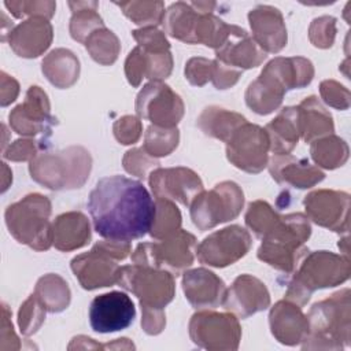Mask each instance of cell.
Segmentation results:
<instances>
[{
    "label": "cell",
    "instance_id": "6da1fadb",
    "mask_svg": "<svg viewBox=\"0 0 351 351\" xmlns=\"http://www.w3.org/2000/svg\"><path fill=\"white\" fill-rule=\"evenodd\" d=\"M93 229L108 240L132 241L149 233L155 202L143 182L125 176L103 177L88 197Z\"/></svg>",
    "mask_w": 351,
    "mask_h": 351
},
{
    "label": "cell",
    "instance_id": "7a4b0ae2",
    "mask_svg": "<svg viewBox=\"0 0 351 351\" xmlns=\"http://www.w3.org/2000/svg\"><path fill=\"white\" fill-rule=\"evenodd\" d=\"M350 289H341L317 302L307 313L308 332L303 350H341L350 344L351 304Z\"/></svg>",
    "mask_w": 351,
    "mask_h": 351
},
{
    "label": "cell",
    "instance_id": "3957f363",
    "mask_svg": "<svg viewBox=\"0 0 351 351\" xmlns=\"http://www.w3.org/2000/svg\"><path fill=\"white\" fill-rule=\"evenodd\" d=\"M311 234L308 218L302 213L287 214L263 239L258 259L285 274H292L308 254L304 243Z\"/></svg>",
    "mask_w": 351,
    "mask_h": 351
},
{
    "label": "cell",
    "instance_id": "277c9868",
    "mask_svg": "<svg viewBox=\"0 0 351 351\" xmlns=\"http://www.w3.org/2000/svg\"><path fill=\"white\" fill-rule=\"evenodd\" d=\"M350 258L330 251H314L307 254L288 284L285 299L304 306L317 289L336 287L350 278Z\"/></svg>",
    "mask_w": 351,
    "mask_h": 351
},
{
    "label": "cell",
    "instance_id": "5b68a950",
    "mask_svg": "<svg viewBox=\"0 0 351 351\" xmlns=\"http://www.w3.org/2000/svg\"><path fill=\"white\" fill-rule=\"evenodd\" d=\"M92 158L84 147H69L59 152H40L30 160V177L53 191L81 188L89 177Z\"/></svg>",
    "mask_w": 351,
    "mask_h": 351
},
{
    "label": "cell",
    "instance_id": "8992f818",
    "mask_svg": "<svg viewBox=\"0 0 351 351\" xmlns=\"http://www.w3.org/2000/svg\"><path fill=\"white\" fill-rule=\"evenodd\" d=\"M51 202L40 193H29L5 208L4 218L10 234L21 244L36 251H47L52 245Z\"/></svg>",
    "mask_w": 351,
    "mask_h": 351
},
{
    "label": "cell",
    "instance_id": "52a82bcc",
    "mask_svg": "<svg viewBox=\"0 0 351 351\" xmlns=\"http://www.w3.org/2000/svg\"><path fill=\"white\" fill-rule=\"evenodd\" d=\"M132 254L130 241L101 240L89 252L80 254L71 259V270L81 287L93 291L118 284L121 267L118 262Z\"/></svg>",
    "mask_w": 351,
    "mask_h": 351
},
{
    "label": "cell",
    "instance_id": "ba28073f",
    "mask_svg": "<svg viewBox=\"0 0 351 351\" xmlns=\"http://www.w3.org/2000/svg\"><path fill=\"white\" fill-rule=\"evenodd\" d=\"M195 252L196 237L180 229L159 241L138 244L130 259L136 265L167 270L173 276H178L193 265Z\"/></svg>",
    "mask_w": 351,
    "mask_h": 351
},
{
    "label": "cell",
    "instance_id": "9c48e42d",
    "mask_svg": "<svg viewBox=\"0 0 351 351\" xmlns=\"http://www.w3.org/2000/svg\"><path fill=\"white\" fill-rule=\"evenodd\" d=\"M118 285L132 292L141 308L163 310L176 295V281L170 271L136 263L121 267Z\"/></svg>",
    "mask_w": 351,
    "mask_h": 351
},
{
    "label": "cell",
    "instance_id": "30bf717a",
    "mask_svg": "<svg viewBox=\"0 0 351 351\" xmlns=\"http://www.w3.org/2000/svg\"><path fill=\"white\" fill-rule=\"evenodd\" d=\"M244 206V193L233 181H222L210 191H203L191 203L193 225L204 232L239 217Z\"/></svg>",
    "mask_w": 351,
    "mask_h": 351
},
{
    "label": "cell",
    "instance_id": "8fae6325",
    "mask_svg": "<svg viewBox=\"0 0 351 351\" xmlns=\"http://www.w3.org/2000/svg\"><path fill=\"white\" fill-rule=\"evenodd\" d=\"M189 337L200 348L234 351L241 339V326L232 313L199 310L191 317Z\"/></svg>",
    "mask_w": 351,
    "mask_h": 351
},
{
    "label": "cell",
    "instance_id": "7c38bea8",
    "mask_svg": "<svg viewBox=\"0 0 351 351\" xmlns=\"http://www.w3.org/2000/svg\"><path fill=\"white\" fill-rule=\"evenodd\" d=\"M270 143L263 128L248 121L239 126L226 141V158L237 169L256 174L269 162Z\"/></svg>",
    "mask_w": 351,
    "mask_h": 351
},
{
    "label": "cell",
    "instance_id": "4fadbf2b",
    "mask_svg": "<svg viewBox=\"0 0 351 351\" xmlns=\"http://www.w3.org/2000/svg\"><path fill=\"white\" fill-rule=\"evenodd\" d=\"M184 111L181 96L162 81L145 84L136 97L137 117L160 128H176Z\"/></svg>",
    "mask_w": 351,
    "mask_h": 351
},
{
    "label": "cell",
    "instance_id": "5bb4252c",
    "mask_svg": "<svg viewBox=\"0 0 351 351\" xmlns=\"http://www.w3.org/2000/svg\"><path fill=\"white\" fill-rule=\"evenodd\" d=\"M252 239L240 225H230L208 234L196 245L197 261L213 267H226L236 263L250 251Z\"/></svg>",
    "mask_w": 351,
    "mask_h": 351
},
{
    "label": "cell",
    "instance_id": "9a60e30c",
    "mask_svg": "<svg viewBox=\"0 0 351 351\" xmlns=\"http://www.w3.org/2000/svg\"><path fill=\"white\" fill-rule=\"evenodd\" d=\"M306 217L318 226L336 233H348L350 195L343 191L317 189L303 199Z\"/></svg>",
    "mask_w": 351,
    "mask_h": 351
},
{
    "label": "cell",
    "instance_id": "2e32d148",
    "mask_svg": "<svg viewBox=\"0 0 351 351\" xmlns=\"http://www.w3.org/2000/svg\"><path fill=\"white\" fill-rule=\"evenodd\" d=\"M11 129L21 136L51 134L56 118L51 115V106L47 93L37 85L27 89L23 103L18 104L8 115Z\"/></svg>",
    "mask_w": 351,
    "mask_h": 351
},
{
    "label": "cell",
    "instance_id": "e0dca14e",
    "mask_svg": "<svg viewBox=\"0 0 351 351\" xmlns=\"http://www.w3.org/2000/svg\"><path fill=\"white\" fill-rule=\"evenodd\" d=\"M151 191L156 199L178 202L189 207L191 203L204 191L197 173L188 167H158L148 176Z\"/></svg>",
    "mask_w": 351,
    "mask_h": 351
},
{
    "label": "cell",
    "instance_id": "ac0fdd59",
    "mask_svg": "<svg viewBox=\"0 0 351 351\" xmlns=\"http://www.w3.org/2000/svg\"><path fill=\"white\" fill-rule=\"evenodd\" d=\"M136 317V307L125 292L112 291L96 296L89 307V324L95 332L112 333L129 328Z\"/></svg>",
    "mask_w": 351,
    "mask_h": 351
},
{
    "label": "cell",
    "instance_id": "d6986e66",
    "mask_svg": "<svg viewBox=\"0 0 351 351\" xmlns=\"http://www.w3.org/2000/svg\"><path fill=\"white\" fill-rule=\"evenodd\" d=\"M222 306L226 311L244 319L266 310L270 306V293L259 278L251 274H241L230 288H226Z\"/></svg>",
    "mask_w": 351,
    "mask_h": 351
},
{
    "label": "cell",
    "instance_id": "ffe728a7",
    "mask_svg": "<svg viewBox=\"0 0 351 351\" xmlns=\"http://www.w3.org/2000/svg\"><path fill=\"white\" fill-rule=\"evenodd\" d=\"M182 289L186 300L196 310H207L222 306L226 293L223 280L204 267L184 271Z\"/></svg>",
    "mask_w": 351,
    "mask_h": 351
},
{
    "label": "cell",
    "instance_id": "44dd1931",
    "mask_svg": "<svg viewBox=\"0 0 351 351\" xmlns=\"http://www.w3.org/2000/svg\"><path fill=\"white\" fill-rule=\"evenodd\" d=\"M53 38V29L48 19L27 18L8 32V44L21 58H37L44 53Z\"/></svg>",
    "mask_w": 351,
    "mask_h": 351
},
{
    "label": "cell",
    "instance_id": "7402d4cb",
    "mask_svg": "<svg viewBox=\"0 0 351 351\" xmlns=\"http://www.w3.org/2000/svg\"><path fill=\"white\" fill-rule=\"evenodd\" d=\"M252 38L266 53L280 52L288 41L287 27L280 10L271 5H258L248 12Z\"/></svg>",
    "mask_w": 351,
    "mask_h": 351
},
{
    "label": "cell",
    "instance_id": "603a6c76",
    "mask_svg": "<svg viewBox=\"0 0 351 351\" xmlns=\"http://www.w3.org/2000/svg\"><path fill=\"white\" fill-rule=\"evenodd\" d=\"M173 70V56L170 51H148L134 47L125 60V74L129 84L137 88L143 78L162 81Z\"/></svg>",
    "mask_w": 351,
    "mask_h": 351
},
{
    "label": "cell",
    "instance_id": "cb8c5ba5",
    "mask_svg": "<svg viewBox=\"0 0 351 351\" xmlns=\"http://www.w3.org/2000/svg\"><path fill=\"white\" fill-rule=\"evenodd\" d=\"M267 167L277 184L298 189L311 188L325 178V173L319 167L311 165L304 158H296L291 154L273 155L269 158Z\"/></svg>",
    "mask_w": 351,
    "mask_h": 351
},
{
    "label": "cell",
    "instance_id": "d4e9b609",
    "mask_svg": "<svg viewBox=\"0 0 351 351\" xmlns=\"http://www.w3.org/2000/svg\"><path fill=\"white\" fill-rule=\"evenodd\" d=\"M270 332L277 341L285 346L300 344L308 332L307 317L300 306L284 299L277 302L269 314Z\"/></svg>",
    "mask_w": 351,
    "mask_h": 351
},
{
    "label": "cell",
    "instance_id": "484cf974",
    "mask_svg": "<svg viewBox=\"0 0 351 351\" xmlns=\"http://www.w3.org/2000/svg\"><path fill=\"white\" fill-rule=\"evenodd\" d=\"M266 56L267 53L243 27L232 34L228 41L215 51V59L241 71L258 67Z\"/></svg>",
    "mask_w": 351,
    "mask_h": 351
},
{
    "label": "cell",
    "instance_id": "4316f807",
    "mask_svg": "<svg viewBox=\"0 0 351 351\" xmlns=\"http://www.w3.org/2000/svg\"><path fill=\"white\" fill-rule=\"evenodd\" d=\"M89 219L81 211L58 215L52 222V245L59 251H74L90 241Z\"/></svg>",
    "mask_w": 351,
    "mask_h": 351
},
{
    "label": "cell",
    "instance_id": "83f0119b",
    "mask_svg": "<svg viewBox=\"0 0 351 351\" xmlns=\"http://www.w3.org/2000/svg\"><path fill=\"white\" fill-rule=\"evenodd\" d=\"M263 71L269 73L285 90L304 88L314 77L311 60L302 56L274 58L263 67Z\"/></svg>",
    "mask_w": 351,
    "mask_h": 351
},
{
    "label": "cell",
    "instance_id": "f1b7e54d",
    "mask_svg": "<svg viewBox=\"0 0 351 351\" xmlns=\"http://www.w3.org/2000/svg\"><path fill=\"white\" fill-rule=\"evenodd\" d=\"M300 138L311 143L321 137L333 134L335 125L330 112L319 103L318 97L308 96L298 107Z\"/></svg>",
    "mask_w": 351,
    "mask_h": 351
},
{
    "label": "cell",
    "instance_id": "f546056e",
    "mask_svg": "<svg viewBox=\"0 0 351 351\" xmlns=\"http://www.w3.org/2000/svg\"><path fill=\"white\" fill-rule=\"evenodd\" d=\"M265 130L267 133L273 155L289 154L300 138L298 108L291 106L284 107L278 115L266 125Z\"/></svg>",
    "mask_w": 351,
    "mask_h": 351
},
{
    "label": "cell",
    "instance_id": "4dcf8cb0",
    "mask_svg": "<svg viewBox=\"0 0 351 351\" xmlns=\"http://www.w3.org/2000/svg\"><path fill=\"white\" fill-rule=\"evenodd\" d=\"M285 89L266 71L252 81L245 90L247 106L259 115H267L277 110L284 99Z\"/></svg>",
    "mask_w": 351,
    "mask_h": 351
},
{
    "label": "cell",
    "instance_id": "1f68e13d",
    "mask_svg": "<svg viewBox=\"0 0 351 351\" xmlns=\"http://www.w3.org/2000/svg\"><path fill=\"white\" fill-rule=\"evenodd\" d=\"M41 70L53 86L66 89L78 80L80 60L70 49L56 48L43 59Z\"/></svg>",
    "mask_w": 351,
    "mask_h": 351
},
{
    "label": "cell",
    "instance_id": "d6a6232c",
    "mask_svg": "<svg viewBox=\"0 0 351 351\" xmlns=\"http://www.w3.org/2000/svg\"><path fill=\"white\" fill-rule=\"evenodd\" d=\"M200 11L195 8L192 3L177 1L171 4L166 11L162 21L165 32L186 44H195V29Z\"/></svg>",
    "mask_w": 351,
    "mask_h": 351
},
{
    "label": "cell",
    "instance_id": "836d02e7",
    "mask_svg": "<svg viewBox=\"0 0 351 351\" xmlns=\"http://www.w3.org/2000/svg\"><path fill=\"white\" fill-rule=\"evenodd\" d=\"M245 122L247 119L241 114L218 106L206 107L197 118V126L206 136L218 138L223 143H226L234 130Z\"/></svg>",
    "mask_w": 351,
    "mask_h": 351
},
{
    "label": "cell",
    "instance_id": "e575fe53",
    "mask_svg": "<svg viewBox=\"0 0 351 351\" xmlns=\"http://www.w3.org/2000/svg\"><path fill=\"white\" fill-rule=\"evenodd\" d=\"M34 295L48 313H60L70 304V288L58 274L49 273L43 276L34 288Z\"/></svg>",
    "mask_w": 351,
    "mask_h": 351
},
{
    "label": "cell",
    "instance_id": "d590c367",
    "mask_svg": "<svg viewBox=\"0 0 351 351\" xmlns=\"http://www.w3.org/2000/svg\"><path fill=\"white\" fill-rule=\"evenodd\" d=\"M310 144V154L317 167L333 170L341 167L348 159L347 143L335 134L321 137Z\"/></svg>",
    "mask_w": 351,
    "mask_h": 351
},
{
    "label": "cell",
    "instance_id": "8d00e7d4",
    "mask_svg": "<svg viewBox=\"0 0 351 351\" xmlns=\"http://www.w3.org/2000/svg\"><path fill=\"white\" fill-rule=\"evenodd\" d=\"M73 11L70 19V34L78 43H85L90 33L103 27L104 22L97 14V1H69Z\"/></svg>",
    "mask_w": 351,
    "mask_h": 351
},
{
    "label": "cell",
    "instance_id": "74e56055",
    "mask_svg": "<svg viewBox=\"0 0 351 351\" xmlns=\"http://www.w3.org/2000/svg\"><path fill=\"white\" fill-rule=\"evenodd\" d=\"M90 58L103 66L112 64L119 55L121 43L106 26L96 29L84 43Z\"/></svg>",
    "mask_w": 351,
    "mask_h": 351
},
{
    "label": "cell",
    "instance_id": "f35d334b",
    "mask_svg": "<svg viewBox=\"0 0 351 351\" xmlns=\"http://www.w3.org/2000/svg\"><path fill=\"white\" fill-rule=\"evenodd\" d=\"M181 213L174 202L167 199L155 200V213L149 234L155 240H162L181 229Z\"/></svg>",
    "mask_w": 351,
    "mask_h": 351
},
{
    "label": "cell",
    "instance_id": "ab89813d",
    "mask_svg": "<svg viewBox=\"0 0 351 351\" xmlns=\"http://www.w3.org/2000/svg\"><path fill=\"white\" fill-rule=\"evenodd\" d=\"M115 4L133 23L141 27H156L165 16L163 1H122Z\"/></svg>",
    "mask_w": 351,
    "mask_h": 351
},
{
    "label": "cell",
    "instance_id": "60d3db41",
    "mask_svg": "<svg viewBox=\"0 0 351 351\" xmlns=\"http://www.w3.org/2000/svg\"><path fill=\"white\" fill-rule=\"evenodd\" d=\"M180 132L177 128H160L149 125L144 136V145L147 154L154 158H162L170 155L178 145Z\"/></svg>",
    "mask_w": 351,
    "mask_h": 351
},
{
    "label": "cell",
    "instance_id": "b9f144b4",
    "mask_svg": "<svg viewBox=\"0 0 351 351\" xmlns=\"http://www.w3.org/2000/svg\"><path fill=\"white\" fill-rule=\"evenodd\" d=\"M278 215L273 207L265 200H255L248 204L245 213V225L255 233L256 237L263 239L278 223Z\"/></svg>",
    "mask_w": 351,
    "mask_h": 351
},
{
    "label": "cell",
    "instance_id": "7bdbcfd3",
    "mask_svg": "<svg viewBox=\"0 0 351 351\" xmlns=\"http://www.w3.org/2000/svg\"><path fill=\"white\" fill-rule=\"evenodd\" d=\"M45 307L41 304L38 298L32 293L22 304L18 311V326L23 336L36 333L45 321Z\"/></svg>",
    "mask_w": 351,
    "mask_h": 351
},
{
    "label": "cell",
    "instance_id": "ee69618b",
    "mask_svg": "<svg viewBox=\"0 0 351 351\" xmlns=\"http://www.w3.org/2000/svg\"><path fill=\"white\" fill-rule=\"evenodd\" d=\"M122 163H123V169L129 174L136 176L138 178L148 177L152 170L159 167L158 159L147 154L143 147L132 148L126 151L123 155Z\"/></svg>",
    "mask_w": 351,
    "mask_h": 351
},
{
    "label": "cell",
    "instance_id": "f6af8a7d",
    "mask_svg": "<svg viewBox=\"0 0 351 351\" xmlns=\"http://www.w3.org/2000/svg\"><path fill=\"white\" fill-rule=\"evenodd\" d=\"M336 37V18L333 16H319L315 18L308 29V38L311 44L317 48H330Z\"/></svg>",
    "mask_w": 351,
    "mask_h": 351
},
{
    "label": "cell",
    "instance_id": "bcb514c9",
    "mask_svg": "<svg viewBox=\"0 0 351 351\" xmlns=\"http://www.w3.org/2000/svg\"><path fill=\"white\" fill-rule=\"evenodd\" d=\"M4 5L15 18L41 16L51 19L55 14V1H4Z\"/></svg>",
    "mask_w": 351,
    "mask_h": 351
},
{
    "label": "cell",
    "instance_id": "7dc6e473",
    "mask_svg": "<svg viewBox=\"0 0 351 351\" xmlns=\"http://www.w3.org/2000/svg\"><path fill=\"white\" fill-rule=\"evenodd\" d=\"M43 143H45V140L19 138L3 151V158L12 162L32 160L40 154V149H45V145Z\"/></svg>",
    "mask_w": 351,
    "mask_h": 351
},
{
    "label": "cell",
    "instance_id": "c3c4849f",
    "mask_svg": "<svg viewBox=\"0 0 351 351\" xmlns=\"http://www.w3.org/2000/svg\"><path fill=\"white\" fill-rule=\"evenodd\" d=\"M322 100L336 110H347L350 107V90L335 80H325L319 85Z\"/></svg>",
    "mask_w": 351,
    "mask_h": 351
},
{
    "label": "cell",
    "instance_id": "681fc988",
    "mask_svg": "<svg viewBox=\"0 0 351 351\" xmlns=\"http://www.w3.org/2000/svg\"><path fill=\"white\" fill-rule=\"evenodd\" d=\"M214 60L206 58H191L185 64V78L193 86H203L213 78Z\"/></svg>",
    "mask_w": 351,
    "mask_h": 351
},
{
    "label": "cell",
    "instance_id": "f907efd6",
    "mask_svg": "<svg viewBox=\"0 0 351 351\" xmlns=\"http://www.w3.org/2000/svg\"><path fill=\"white\" fill-rule=\"evenodd\" d=\"M112 130L117 141H119L123 145H129L137 143L143 132V125L138 117L125 115L115 121Z\"/></svg>",
    "mask_w": 351,
    "mask_h": 351
},
{
    "label": "cell",
    "instance_id": "816d5d0a",
    "mask_svg": "<svg viewBox=\"0 0 351 351\" xmlns=\"http://www.w3.org/2000/svg\"><path fill=\"white\" fill-rule=\"evenodd\" d=\"M137 45L148 51H170V44L162 30L158 27H140L132 32Z\"/></svg>",
    "mask_w": 351,
    "mask_h": 351
},
{
    "label": "cell",
    "instance_id": "f5cc1de1",
    "mask_svg": "<svg viewBox=\"0 0 351 351\" xmlns=\"http://www.w3.org/2000/svg\"><path fill=\"white\" fill-rule=\"evenodd\" d=\"M241 73H243L241 70L234 69L232 66H228V64L219 62L218 59H214V69H213L211 82L214 84V86L217 89H228L239 81Z\"/></svg>",
    "mask_w": 351,
    "mask_h": 351
},
{
    "label": "cell",
    "instance_id": "db71d44e",
    "mask_svg": "<svg viewBox=\"0 0 351 351\" xmlns=\"http://www.w3.org/2000/svg\"><path fill=\"white\" fill-rule=\"evenodd\" d=\"M1 310H3V319H1V333H0V350L3 351L18 350L21 348V343L18 336L14 332V326L10 319L11 313L4 303L1 304Z\"/></svg>",
    "mask_w": 351,
    "mask_h": 351
},
{
    "label": "cell",
    "instance_id": "11a10c76",
    "mask_svg": "<svg viewBox=\"0 0 351 351\" xmlns=\"http://www.w3.org/2000/svg\"><path fill=\"white\" fill-rule=\"evenodd\" d=\"M143 318H141V326L147 335H159L165 325H166V317L163 310H151V308H141Z\"/></svg>",
    "mask_w": 351,
    "mask_h": 351
},
{
    "label": "cell",
    "instance_id": "9f6ffc18",
    "mask_svg": "<svg viewBox=\"0 0 351 351\" xmlns=\"http://www.w3.org/2000/svg\"><path fill=\"white\" fill-rule=\"evenodd\" d=\"M19 93V84L16 82V80H14L11 75L5 74L4 71H1V81H0V104L3 107L11 104L16 96Z\"/></svg>",
    "mask_w": 351,
    "mask_h": 351
}]
</instances>
